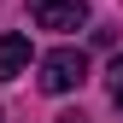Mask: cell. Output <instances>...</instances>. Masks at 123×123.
Here are the masks:
<instances>
[{
    "mask_svg": "<svg viewBox=\"0 0 123 123\" xmlns=\"http://www.w3.org/2000/svg\"><path fill=\"white\" fill-rule=\"evenodd\" d=\"M82 76H88L82 47H59V53L41 59V88L47 94H70V88H82Z\"/></svg>",
    "mask_w": 123,
    "mask_h": 123,
    "instance_id": "obj_1",
    "label": "cell"
},
{
    "mask_svg": "<svg viewBox=\"0 0 123 123\" xmlns=\"http://www.w3.org/2000/svg\"><path fill=\"white\" fill-rule=\"evenodd\" d=\"M29 18H35V29L70 35V29L88 24V0H29Z\"/></svg>",
    "mask_w": 123,
    "mask_h": 123,
    "instance_id": "obj_2",
    "label": "cell"
},
{
    "mask_svg": "<svg viewBox=\"0 0 123 123\" xmlns=\"http://www.w3.org/2000/svg\"><path fill=\"white\" fill-rule=\"evenodd\" d=\"M24 65H29V35H0V82L24 76Z\"/></svg>",
    "mask_w": 123,
    "mask_h": 123,
    "instance_id": "obj_3",
    "label": "cell"
},
{
    "mask_svg": "<svg viewBox=\"0 0 123 123\" xmlns=\"http://www.w3.org/2000/svg\"><path fill=\"white\" fill-rule=\"evenodd\" d=\"M105 82H111V100L123 105V59H111V70H105Z\"/></svg>",
    "mask_w": 123,
    "mask_h": 123,
    "instance_id": "obj_4",
    "label": "cell"
},
{
    "mask_svg": "<svg viewBox=\"0 0 123 123\" xmlns=\"http://www.w3.org/2000/svg\"><path fill=\"white\" fill-rule=\"evenodd\" d=\"M53 123H88V117H82V111H70V117H53Z\"/></svg>",
    "mask_w": 123,
    "mask_h": 123,
    "instance_id": "obj_5",
    "label": "cell"
}]
</instances>
